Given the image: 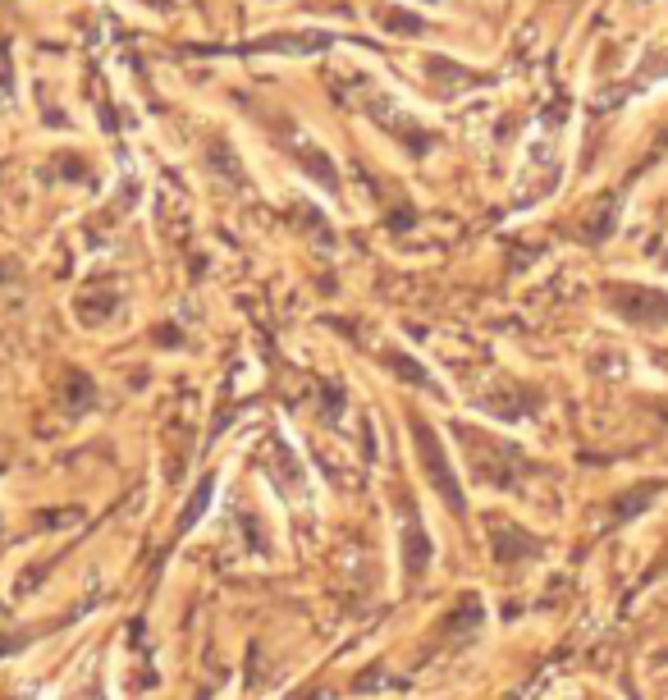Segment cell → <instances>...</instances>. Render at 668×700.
Masks as SVG:
<instances>
[{"instance_id":"6da1fadb","label":"cell","mask_w":668,"mask_h":700,"mask_svg":"<svg viewBox=\"0 0 668 700\" xmlns=\"http://www.w3.org/2000/svg\"><path fill=\"white\" fill-rule=\"evenodd\" d=\"M412 431H417V440H421V458L431 463L435 485H440V495H444V499H453V508H463V495H458V485H453V472H444V467H440V449H435V444H440V440H435V435L426 431L421 421H417V426H412Z\"/></svg>"}]
</instances>
